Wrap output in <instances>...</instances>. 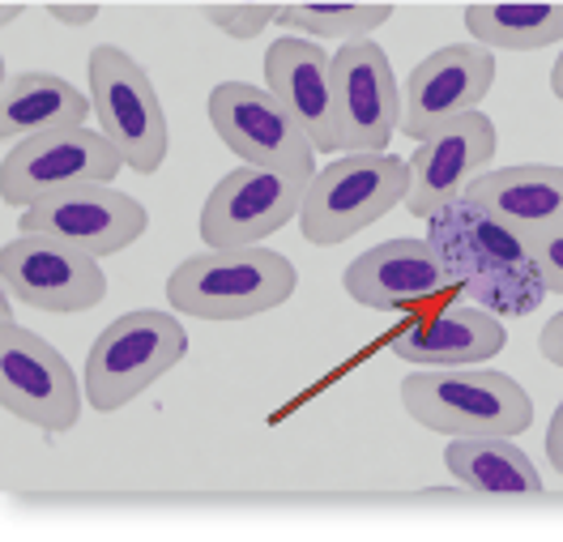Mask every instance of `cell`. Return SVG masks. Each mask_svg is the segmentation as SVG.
I'll list each match as a JSON object with an SVG mask.
<instances>
[{"instance_id": "4316f807", "label": "cell", "mask_w": 563, "mask_h": 542, "mask_svg": "<svg viewBox=\"0 0 563 542\" xmlns=\"http://www.w3.org/2000/svg\"><path fill=\"white\" fill-rule=\"evenodd\" d=\"M538 346H542V355L555 363V367H563V312H555V317L547 321L542 338H538Z\"/></svg>"}, {"instance_id": "7402d4cb", "label": "cell", "mask_w": 563, "mask_h": 542, "mask_svg": "<svg viewBox=\"0 0 563 542\" xmlns=\"http://www.w3.org/2000/svg\"><path fill=\"white\" fill-rule=\"evenodd\" d=\"M465 31L487 52H538L563 43V4H465Z\"/></svg>"}, {"instance_id": "3957f363", "label": "cell", "mask_w": 563, "mask_h": 542, "mask_svg": "<svg viewBox=\"0 0 563 542\" xmlns=\"http://www.w3.org/2000/svg\"><path fill=\"white\" fill-rule=\"evenodd\" d=\"M406 414L440 435H517L533 423L529 394L504 372L483 367H419L401 380Z\"/></svg>"}, {"instance_id": "83f0119b", "label": "cell", "mask_w": 563, "mask_h": 542, "mask_svg": "<svg viewBox=\"0 0 563 542\" xmlns=\"http://www.w3.org/2000/svg\"><path fill=\"white\" fill-rule=\"evenodd\" d=\"M547 457H551L555 474H563V401L555 410V419H551V428H547Z\"/></svg>"}, {"instance_id": "ba28073f", "label": "cell", "mask_w": 563, "mask_h": 542, "mask_svg": "<svg viewBox=\"0 0 563 542\" xmlns=\"http://www.w3.org/2000/svg\"><path fill=\"white\" fill-rule=\"evenodd\" d=\"M120 167H124L120 150L95 129L43 133L22 145H9L0 163V197L4 206L31 210L38 201L81 184H111L120 176Z\"/></svg>"}, {"instance_id": "ffe728a7", "label": "cell", "mask_w": 563, "mask_h": 542, "mask_svg": "<svg viewBox=\"0 0 563 542\" xmlns=\"http://www.w3.org/2000/svg\"><path fill=\"white\" fill-rule=\"evenodd\" d=\"M95 103L56 73H18L4 86L0 103V133L13 145L43 137V133H65V129H86V115Z\"/></svg>"}, {"instance_id": "484cf974", "label": "cell", "mask_w": 563, "mask_h": 542, "mask_svg": "<svg viewBox=\"0 0 563 542\" xmlns=\"http://www.w3.org/2000/svg\"><path fill=\"white\" fill-rule=\"evenodd\" d=\"M47 13H52V22H60V26H90V22L99 18V4H52Z\"/></svg>"}, {"instance_id": "277c9868", "label": "cell", "mask_w": 563, "mask_h": 542, "mask_svg": "<svg viewBox=\"0 0 563 542\" xmlns=\"http://www.w3.org/2000/svg\"><path fill=\"white\" fill-rule=\"evenodd\" d=\"M406 192H410V158L346 154L312 176L299 210V231L317 248L346 244L363 226L380 222L393 206H401Z\"/></svg>"}, {"instance_id": "52a82bcc", "label": "cell", "mask_w": 563, "mask_h": 542, "mask_svg": "<svg viewBox=\"0 0 563 542\" xmlns=\"http://www.w3.org/2000/svg\"><path fill=\"white\" fill-rule=\"evenodd\" d=\"M81 401H86L81 380L73 376L65 355L52 342H43L35 329L4 321L0 329V406L22 423L60 435L77 428Z\"/></svg>"}, {"instance_id": "7a4b0ae2", "label": "cell", "mask_w": 563, "mask_h": 542, "mask_svg": "<svg viewBox=\"0 0 563 542\" xmlns=\"http://www.w3.org/2000/svg\"><path fill=\"white\" fill-rule=\"evenodd\" d=\"M295 287V265L274 248H210L179 261L167 278V303L197 321H247L282 308Z\"/></svg>"}, {"instance_id": "ac0fdd59", "label": "cell", "mask_w": 563, "mask_h": 542, "mask_svg": "<svg viewBox=\"0 0 563 542\" xmlns=\"http://www.w3.org/2000/svg\"><path fill=\"white\" fill-rule=\"evenodd\" d=\"M465 201L512 226L526 244L551 240L563 231V167L521 163V167L483 172L465 188Z\"/></svg>"}, {"instance_id": "603a6c76", "label": "cell", "mask_w": 563, "mask_h": 542, "mask_svg": "<svg viewBox=\"0 0 563 542\" xmlns=\"http://www.w3.org/2000/svg\"><path fill=\"white\" fill-rule=\"evenodd\" d=\"M393 18V4H286L278 22L295 26L312 43H367L372 31H380Z\"/></svg>"}, {"instance_id": "5bb4252c", "label": "cell", "mask_w": 563, "mask_h": 542, "mask_svg": "<svg viewBox=\"0 0 563 542\" xmlns=\"http://www.w3.org/2000/svg\"><path fill=\"white\" fill-rule=\"evenodd\" d=\"M338 137L351 154H388L393 129H401V86L380 43H346L333 56Z\"/></svg>"}, {"instance_id": "5b68a950", "label": "cell", "mask_w": 563, "mask_h": 542, "mask_svg": "<svg viewBox=\"0 0 563 542\" xmlns=\"http://www.w3.org/2000/svg\"><path fill=\"white\" fill-rule=\"evenodd\" d=\"M188 355V333L172 312H124L95 338L86 355V401L99 414H115L163 380Z\"/></svg>"}, {"instance_id": "d4e9b609", "label": "cell", "mask_w": 563, "mask_h": 542, "mask_svg": "<svg viewBox=\"0 0 563 542\" xmlns=\"http://www.w3.org/2000/svg\"><path fill=\"white\" fill-rule=\"evenodd\" d=\"M529 253H533V261H538V274H542L547 290H560L563 295V231L560 235H551V240L529 244Z\"/></svg>"}, {"instance_id": "7c38bea8", "label": "cell", "mask_w": 563, "mask_h": 542, "mask_svg": "<svg viewBox=\"0 0 563 542\" xmlns=\"http://www.w3.org/2000/svg\"><path fill=\"white\" fill-rule=\"evenodd\" d=\"M499 133L487 111H465L457 120L427 133L419 150L410 154V192L406 210L415 218H435L453 201L465 197V188L492 167Z\"/></svg>"}, {"instance_id": "cb8c5ba5", "label": "cell", "mask_w": 563, "mask_h": 542, "mask_svg": "<svg viewBox=\"0 0 563 542\" xmlns=\"http://www.w3.org/2000/svg\"><path fill=\"white\" fill-rule=\"evenodd\" d=\"M206 18L222 35L256 38L269 22H278V4H210Z\"/></svg>"}, {"instance_id": "d6986e66", "label": "cell", "mask_w": 563, "mask_h": 542, "mask_svg": "<svg viewBox=\"0 0 563 542\" xmlns=\"http://www.w3.org/2000/svg\"><path fill=\"white\" fill-rule=\"evenodd\" d=\"M393 355L415 367H470L495 360L508 346L504 321L487 308H444L427 321H415L388 338Z\"/></svg>"}, {"instance_id": "30bf717a", "label": "cell", "mask_w": 563, "mask_h": 542, "mask_svg": "<svg viewBox=\"0 0 563 542\" xmlns=\"http://www.w3.org/2000/svg\"><path fill=\"white\" fill-rule=\"evenodd\" d=\"M210 124L231 154H240L247 167H278L317 176V150L308 133L295 124V115L282 108L269 90H256L247 81H222L210 90Z\"/></svg>"}, {"instance_id": "8fae6325", "label": "cell", "mask_w": 563, "mask_h": 542, "mask_svg": "<svg viewBox=\"0 0 563 542\" xmlns=\"http://www.w3.org/2000/svg\"><path fill=\"white\" fill-rule=\"evenodd\" d=\"M0 283L38 312H90L107 295L99 261L52 235H18L0 248Z\"/></svg>"}, {"instance_id": "e0dca14e", "label": "cell", "mask_w": 563, "mask_h": 542, "mask_svg": "<svg viewBox=\"0 0 563 542\" xmlns=\"http://www.w3.org/2000/svg\"><path fill=\"white\" fill-rule=\"evenodd\" d=\"M342 283L354 303L376 308V312H397V308H415V303L435 299L449 287V269L427 240L397 235V240H385L363 256H354Z\"/></svg>"}, {"instance_id": "4fadbf2b", "label": "cell", "mask_w": 563, "mask_h": 542, "mask_svg": "<svg viewBox=\"0 0 563 542\" xmlns=\"http://www.w3.org/2000/svg\"><path fill=\"white\" fill-rule=\"evenodd\" d=\"M18 226L26 235L65 240V244L99 261V256H115L133 248L150 226V214H145L137 197H129L111 184H81V188L56 192V197L38 201L31 210H22Z\"/></svg>"}, {"instance_id": "2e32d148", "label": "cell", "mask_w": 563, "mask_h": 542, "mask_svg": "<svg viewBox=\"0 0 563 542\" xmlns=\"http://www.w3.org/2000/svg\"><path fill=\"white\" fill-rule=\"evenodd\" d=\"M265 90L295 115L312 150H342L338 103H333V56L299 35H282L265 52Z\"/></svg>"}, {"instance_id": "6da1fadb", "label": "cell", "mask_w": 563, "mask_h": 542, "mask_svg": "<svg viewBox=\"0 0 563 542\" xmlns=\"http://www.w3.org/2000/svg\"><path fill=\"white\" fill-rule=\"evenodd\" d=\"M427 244L444 261L449 287L495 317H529L547 299V283L526 240L465 197L427 218Z\"/></svg>"}, {"instance_id": "8992f818", "label": "cell", "mask_w": 563, "mask_h": 542, "mask_svg": "<svg viewBox=\"0 0 563 542\" xmlns=\"http://www.w3.org/2000/svg\"><path fill=\"white\" fill-rule=\"evenodd\" d=\"M86 73H90V103H95V120H99L103 137L120 150L129 172L154 176L172 145L167 111L158 103L154 81L115 43H99L90 52Z\"/></svg>"}, {"instance_id": "f1b7e54d", "label": "cell", "mask_w": 563, "mask_h": 542, "mask_svg": "<svg viewBox=\"0 0 563 542\" xmlns=\"http://www.w3.org/2000/svg\"><path fill=\"white\" fill-rule=\"evenodd\" d=\"M551 90H555V99H563V52H560V60L551 65Z\"/></svg>"}, {"instance_id": "9c48e42d", "label": "cell", "mask_w": 563, "mask_h": 542, "mask_svg": "<svg viewBox=\"0 0 563 542\" xmlns=\"http://www.w3.org/2000/svg\"><path fill=\"white\" fill-rule=\"evenodd\" d=\"M312 176L278 172V167H240L213 184L201 206V240L210 248H256L278 226L299 218Z\"/></svg>"}, {"instance_id": "44dd1931", "label": "cell", "mask_w": 563, "mask_h": 542, "mask_svg": "<svg viewBox=\"0 0 563 542\" xmlns=\"http://www.w3.org/2000/svg\"><path fill=\"white\" fill-rule=\"evenodd\" d=\"M444 466L465 491L478 496H542V478L512 435H453Z\"/></svg>"}, {"instance_id": "9a60e30c", "label": "cell", "mask_w": 563, "mask_h": 542, "mask_svg": "<svg viewBox=\"0 0 563 542\" xmlns=\"http://www.w3.org/2000/svg\"><path fill=\"white\" fill-rule=\"evenodd\" d=\"M495 86V56L478 43H449L419 60L406 77V108H401V133L422 142L440 124L457 120L465 111H478V103Z\"/></svg>"}]
</instances>
